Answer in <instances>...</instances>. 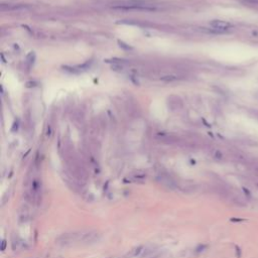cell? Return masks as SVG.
Segmentation results:
<instances>
[{"label": "cell", "mask_w": 258, "mask_h": 258, "mask_svg": "<svg viewBox=\"0 0 258 258\" xmlns=\"http://www.w3.org/2000/svg\"><path fill=\"white\" fill-rule=\"evenodd\" d=\"M231 221L232 222H242V221H244V220L243 219H234V218H233V219H231Z\"/></svg>", "instance_id": "obj_9"}, {"label": "cell", "mask_w": 258, "mask_h": 258, "mask_svg": "<svg viewBox=\"0 0 258 258\" xmlns=\"http://www.w3.org/2000/svg\"><path fill=\"white\" fill-rule=\"evenodd\" d=\"M243 189V192L245 193V195H246V196H248V197L250 196V192L248 191V189H245V188H243V189Z\"/></svg>", "instance_id": "obj_8"}, {"label": "cell", "mask_w": 258, "mask_h": 258, "mask_svg": "<svg viewBox=\"0 0 258 258\" xmlns=\"http://www.w3.org/2000/svg\"><path fill=\"white\" fill-rule=\"evenodd\" d=\"M18 218H19V222H21V223H25L26 221L30 219V210L26 205H24L20 208Z\"/></svg>", "instance_id": "obj_3"}, {"label": "cell", "mask_w": 258, "mask_h": 258, "mask_svg": "<svg viewBox=\"0 0 258 258\" xmlns=\"http://www.w3.org/2000/svg\"><path fill=\"white\" fill-rule=\"evenodd\" d=\"M142 248H143V247H138L137 249H135V250H134V253H133V256H137V255H138Z\"/></svg>", "instance_id": "obj_6"}, {"label": "cell", "mask_w": 258, "mask_h": 258, "mask_svg": "<svg viewBox=\"0 0 258 258\" xmlns=\"http://www.w3.org/2000/svg\"><path fill=\"white\" fill-rule=\"evenodd\" d=\"M235 248H236V256H237V258H240L241 257V249H240V247H238V246H235Z\"/></svg>", "instance_id": "obj_5"}, {"label": "cell", "mask_w": 258, "mask_h": 258, "mask_svg": "<svg viewBox=\"0 0 258 258\" xmlns=\"http://www.w3.org/2000/svg\"><path fill=\"white\" fill-rule=\"evenodd\" d=\"M212 29H214L216 32H225L227 31L232 25L227 21H223V20H213L210 23Z\"/></svg>", "instance_id": "obj_2"}, {"label": "cell", "mask_w": 258, "mask_h": 258, "mask_svg": "<svg viewBox=\"0 0 258 258\" xmlns=\"http://www.w3.org/2000/svg\"><path fill=\"white\" fill-rule=\"evenodd\" d=\"M158 180L160 181V184H162L163 185H165V187H167L169 189H176V188L175 181H173L171 179H169V177L159 176L158 177Z\"/></svg>", "instance_id": "obj_4"}, {"label": "cell", "mask_w": 258, "mask_h": 258, "mask_svg": "<svg viewBox=\"0 0 258 258\" xmlns=\"http://www.w3.org/2000/svg\"><path fill=\"white\" fill-rule=\"evenodd\" d=\"M75 243H79V232L78 233H66L63 234L56 239V244L62 247H69L74 245Z\"/></svg>", "instance_id": "obj_1"}, {"label": "cell", "mask_w": 258, "mask_h": 258, "mask_svg": "<svg viewBox=\"0 0 258 258\" xmlns=\"http://www.w3.org/2000/svg\"><path fill=\"white\" fill-rule=\"evenodd\" d=\"M6 248V241L5 240H2V246H1V250L2 251H4Z\"/></svg>", "instance_id": "obj_7"}]
</instances>
